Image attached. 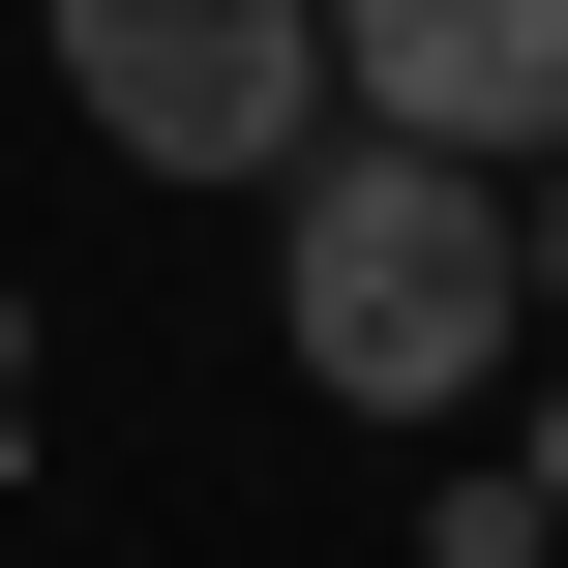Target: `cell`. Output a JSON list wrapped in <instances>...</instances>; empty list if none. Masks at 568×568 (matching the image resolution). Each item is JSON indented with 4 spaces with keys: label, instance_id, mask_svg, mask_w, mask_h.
<instances>
[{
    "label": "cell",
    "instance_id": "obj_1",
    "mask_svg": "<svg viewBox=\"0 0 568 568\" xmlns=\"http://www.w3.org/2000/svg\"><path fill=\"white\" fill-rule=\"evenodd\" d=\"M509 300H539V270H509V180H479V150H389V120H359V150L270 180V329H300L329 419H479Z\"/></svg>",
    "mask_w": 568,
    "mask_h": 568
},
{
    "label": "cell",
    "instance_id": "obj_2",
    "mask_svg": "<svg viewBox=\"0 0 568 568\" xmlns=\"http://www.w3.org/2000/svg\"><path fill=\"white\" fill-rule=\"evenodd\" d=\"M60 30V120L120 180H300L329 150V30L300 0H30Z\"/></svg>",
    "mask_w": 568,
    "mask_h": 568
},
{
    "label": "cell",
    "instance_id": "obj_3",
    "mask_svg": "<svg viewBox=\"0 0 568 568\" xmlns=\"http://www.w3.org/2000/svg\"><path fill=\"white\" fill-rule=\"evenodd\" d=\"M329 30V120H389V150H568V0H300Z\"/></svg>",
    "mask_w": 568,
    "mask_h": 568
},
{
    "label": "cell",
    "instance_id": "obj_4",
    "mask_svg": "<svg viewBox=\"0 0 568 568\" xmlns=\"http://www.w3.org/2000/svg\"><path fill=\"white\" fill-rule=\"evenodd\" d=\"M509 270H539V300H568V150H509Z\"/></svg>",
    "mask_w": 568,
    "mask_h": 568
},
{
    "label": "cell",
    "instance_id": "obj_5",
    "mask_svg": "<svg viewBox=\"0 0 568 568\" xmlns=\"http://www.w3.org/2000/svg\"><path fill=\"white\" fill-rule=\"evenodd\" d=\"M539 509H568V419H539Z\"/></svg>",
    "mask_w": 568,
    "mask_h": 568
}]
</instances>
